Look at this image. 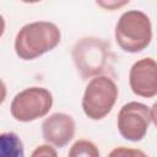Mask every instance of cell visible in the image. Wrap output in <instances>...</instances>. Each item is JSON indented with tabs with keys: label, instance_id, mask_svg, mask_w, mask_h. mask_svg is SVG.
Masks as SVG:
<instances>
[{
	"label": "cell",
	"instance_id": "obj_12",
	"mask_svg": "<svg viewBox=\"0 0 157 157\" xmlns=\"http://www.w3.org/2000/svg\"><path fill=\"white\" fill-rule=\"evenodd\" d=\"M32 156H56V151L49 145H40L32 152Z\"/></svg>",
	"mask_w": 157,
	"mask_h": 157
},
{
	"label": "cell",
	"instance_id": "obj_5",
	"mask_svg": "<svg viewBox=\"0 0 157 157\" xmlns=\"http://www.w3.org/2000/svg\"><path fill=\"white\" fill-rule=\"evenodd\" d=\"M53 105L52 93L43 87H29L18 92L10 107L11 115L22 123L45 117Z\"/></svg>",
	"mask_w": 157,
	"mask_h": 157
},
{
	"label": "cell",
	"instance_id": "obj_13",
	"mask_svg": "<svg viewBox=\"0 0 157 157\" xmlns=\"http://www.w3.org/2000/svg\"><path fill=\"white\" fill-rule=\"evenodd\" d=\"M5 98H6V86H5L4 81L0 78V104H2Z\"/></svg>",
	"mask_w": 157,
	"mask_h": 157
},
{
	"label": "cell",
	"instance_id": "obj_9",
	"mask_svg": "<svg viewBox=\"0 0 157 157\" xmlns=\"http://www.w3.org/2000/svg\"><path fill=\"white\" fill-rule=\"evenodd\" d=\"M23 144L15 132L0 134V157H23Z\"/></svg>",
	"mask_w": 157,
	"mask_h": 157
},
{
	"label": "cell",
	"instance_id": "obj_14",
	"mask_svg": "<svg viewBox=\"0 0 157 157\" xmlns=\"http://www.w3.org/2000/svg\"><path fill=\"white\" fill-rule=\"evenodd\" d=\"M121 153H136V155H144L142 152H140V151H125V150H115V151H113V152H110V155L112 156H114V155H121Z\"/></svg>",
	"mask_w": 157,
	"mask_h": 157
},
{
	"label": "cell",
	"instance_id": "obj_7",
	"mask_svg": "<svg viewBox=\"0 0 157 157\" xmlns=\"http://www.w3.org/2000/svg\"><path fill=\"white\" fill-rule=\"evenodd\" d=\"M157 65L152 58L137 60L130 69L129 83L131 91L140 97L152 98L157 94Z\"/></svg>",
	"mask_w": 157,
	"mask_h": 157
},
{
	"label": "cell",
	"instance_id": "obj_16",
	"mask_svg": "<svg viewBox=\"0 0 157 157\" xmlns=\"http://www.w3.org/2000/svg\"><path fill=\"white\" fill-rule=\"evenodd\" d=\"M22 2H26V4H36V2H39L40 0H21Z\"/></svg>",
	"mask_w": 157,
	"mask_h": 157
},
{
	"label": "cell",
	"instance_id": "obj_15",
	"mask_svg": "<svg viewBox=\"0 0 157 157\" xmlns=\"http://www.w3.org/2000/svg\"><path fill=\"white\" fill-rule=\"evenodd\" d=\"M4 32H5V20H4V17L0 15V37L4 34Z\"/></svg>",
	"mask_w": 157,
	"mask_h": 157
},
{
	"label": "cell",
	"instance_id": "obj_3",
	"mask_svg": "<svg viewBox=\"0 0 157 157\" xmlns=\"http://www.w3.org/2000/svg\"><path fill=\"white\" fill-rule=\"evenodd\" d=\"M152 26L148 16L139 10L124 12L115 26V40L126 53H139L148 47Z\"/></svg>",
	"mask_w": 157,
	"mask_h": 157
},
{
	"label": "cell",
	"instance_id": "obj_4",
	"mask_svg": "<svg viewBox=\"0 0 157 157\" xmlns=\"http://www.w3.org/2000/svg\"><path fill=\"white\" fill-rule=\"evenodd\" d=\"M118 98V87L109 76H94L82 97V109L92 120H101L110 113Z\"/></svg>",
	"mask_w": 157,
	"mask_h": 157
},
{
	"label": "cell",
	"instance_id": "obj_10",
	"mask_svg": "<svg viewBox=\"0 0 157 157\" xmlns=\"http://www.w3.org/2000/svg\"><path fill=\"white\" fill-rule=\"evenodd\" d=\"M69 156L70 157H78V156L98 157L99 151L93 142L87 141V140H78L71 146L69 151Z\"/></svg>",
	"mask_w": 157,
	"mask_h": 157
},
{
	"label": "cell",
	"instance_id": "obj_2",
	"mask_svg": "<svg viewBox=\"0 0 157 157\" xmlns=\"http://www.w3.org/2000/svg\"><path fill=\"white\" fill-rule=\"evenodd\" d=\"M113 53L109 44L97 37H86L72 48V60L82 78L98 76L112 67Z\"/></svg>",
	"mask_w": 157,
	"mask_h": 157
},
{
	"label": "cell",
	"instance_id": "obj_8",
	"mask_svg": "<svg viewBox=\"0 0 157 157\" xmlns=\"http://www.w3.org/2000/svg\"><path fill=\"white\" fill-rule=\"evenodd\" d=\"M43 139L55 146H66L75 135V121L71 115L65 113H54L42 124Z\"/></svg>",
	"mask_w": 157,
	"mask_h": 157
},
{
	"label": "cell",
	"instance_id": "obj_1",
	"mask_svg": "<svg viewBox=\"0 0 157 157\" xmlns=\"http://www.w3.org/2000/svg\"><path fill=\"white\" fill-rule=\"evenodd\" d=\"M60 29L47 21H36L25 25L15 38V52L22 60H33L60 43Z\"/></svg>",
	"mask_w": 157,
	"mask_h": 157
},
{
	"label": "cell",
	"instance_id": "obj_11",
	"mask_svg": "<svg viewBox=\"0 0 157 157\" xmlns=\"http://www.w3.org/2000/svg\"><path fill=\"white\" fill-rule=\"evenodd\" d=\"M130 0H96L97 5L104 10H109V11H114L118 10L123 6H125Z\"/></svg>",
	"mask_w": 157,
	"mask_h": 157
},
{
	"label": "cell",
	"instance_id": "obj_6",
	"mask_svg": "<svg viewBox=\"0 0 157 157\" xmlns=\"http://www.w3.org/2000/svg\"><path fill=\"white\" fill-rule=\"evenodd\" d=\"M155 119V109L139 102L124 104L118 113V130L129 141H141Z\"/></svg>",
	"mask_w": 157,
	"mask_h": 157
}]
</instances>
